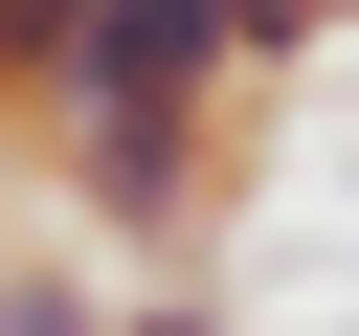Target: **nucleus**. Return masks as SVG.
Listing matches in <instances>:
<instances>
[{"label":"nucleus","instance_id":"obj_4","mask_svg":"<svg viewBox=\"0 0 359 336\" xmlns=\"http://www.w3.org/2000/svg\"><path fill=\"white\" fill-rule=\"evenodd\" d=\"M112 336H247V314H224V269H135V291H112Z\"/></svg>","mask_w":359,"mask_h":336},{"label":"nucleus","instance_id":"obj_3","mask_svg":"<svg viewBox=\"0 0 359 336\" xmlns=\"http://www.w3.org/2000/svg\"><path fill=\"white\" fill-rule=\"evenodd\" d=\"M112 291H135V269H90V246H22V269H0V336H112Z\"/></svg>","mask_w":359,"mask_h":336},{"label":"nucleus","instance_id":"obj_2","mask_svg":"<svg viewBox=\"0 0 359 336\" xmlns=\"http://www.w3.org/2000/svg\"><path fill=\"white\" fill-rule=\"evenodd\" d=\"M67 112H90V0H0V134L45 157Z\"/></svg>","mask_w":359,"mask_h":336},{"label":"nucleus","instance_id":"obj_1","mask_svg":"<svg viewBox=\"0 0 359 336\" xmlns=\"http://www.w3.org/2000/svg\"><path fill=\"white\" fill-rule=\"evenodd\" d=\"M90 112H247V0H90Z\"/></svg>","mask_w":359,"mask_h":336},{"label":"nucleus","instance_id":"obj_5","mask_svg":"<svg viewBox=\"0 0 359 336\" xmlns=\"http://www.w3.org/2000/svg\"><path fill=\"white\" fill-rule=\"evenodd\" d=\"M337 22H359V0H247V90H292V67L337 45Z\"/></svg>","mask_w":359,"mask_h":336},{"label":"nucleus","instance_id":"obj_6","mask_svg":"<svg viewBox=\"0 0 359 336\" xmlns=\"http://www.w3.org/2000/svg\"><path fill=\"white\" fill-rule=\"evenodd\" d=\"M22 202H45V157H22V134H0V269H22V246H45V224H22Z\"/></svg>","mask_w":359,"mask_h":336}]
</instances>
